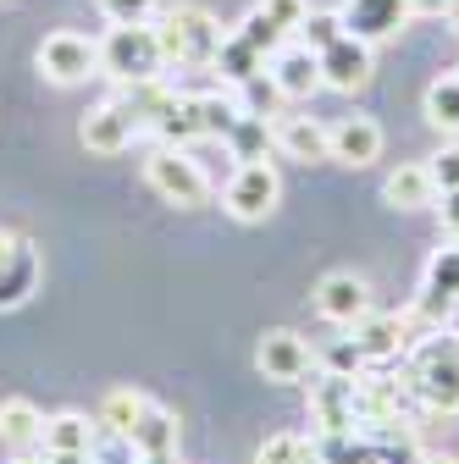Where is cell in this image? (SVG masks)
<instances>
[{
  "label": "cell",
  "mask_w": 459,
  "mask_h": 464,
  "mask_svg": "<svg viewBox=\"0 0 459 464\" xmlns=\"http://www.w3.org/2000/svg\"><path fill=\"white\" fill-rule=\"evenodd\" d=\"M239 116H244V105H239V94H233V89H205V94H200V122H205V139H227Z\"/></svg>",
  "instance_id": "obj_26"
},
{
  "label": "cell",
  "mask_w": 459,
  "mask_h": 464,
  "mask_svg": "<svg viewBox=\"0 0 459 464\" xmlns=\"http://www.w3.org/2000/svg\"><path fill=\"white\" fill-rule=\"evenodd\" d=\"M34 287H39V255L28 244H17V255L0 266V310H17Z\"/></svg>",
  "instance_id": "obj_23"
},
{
  "label": "cell",
  "mask_w": 459,
  "mask_h": 464,
  "mask_svg": "<svg viewBox=\"0 0 459 464\" xmlns=\"http://www.w3.org/2000/svg\"><path fill=\"white\" fill-rule=\"evenodd\" d=\"M410 464H454V459H448V453H415Z\"/></svg>",
  "instance_id": "obj_38"
},
{
  "label": "cell",
  "mask_w": 459,
  "mask_h": 464,
  "mask_svg": "<svg viewBox=\"0 0 459 464\" xmlns=\"http://www.w3.org/2000/svg\"><path fill=\"white\" fill-rule=\"evenodd\" d=\"M426 122L443 133H459V72H448L426 89Z\"/></svg>",
  "instance_id": "obj_28"
},
{
  "label": "cell",
  "mask_w": 459,
  "mask_h": 464,
  "mask_svg": "<svg viewBox=\"0 0 459 464\" xmlns=\"http://www.w3.org/2000/svg\"><path fill=\"white\" fill-rule=\"evenodd\" d=\"M78 139H83V150H94V155H122V150L139 139V116H133L122 100H105V105H94L83 122H78Z\"/></svg>",
  "instance_id": "obj_11"
},
{
  "label": "cell",
  "mask_w": 459,
  "mask_h": 464,
  "mask_svg": "<svg viewBox=\"0 0 459 464\" xmlns=\"http://www.w3.org/2000/svg\"><path fill=\"white\" fill-rule=\"evenodd\" d=\"M12 464H44V459H12Z\"/></svg>",
  "instance_id": "obj_40"
},
{
  "label": "cell",
  "mask_w": 459,
  "mask_h": 464,
  "mask_svg": "<svg viewBox=\"0 0 459 464\" xmlns=\"http://www.w3.org/2000/svg\"><path fill=\"white\" fill-rule=\"evenodd\" d=\"M282 199V178H277V166L260 155V160H239V171L227 178L221 188V205L233 221H266Z\"/></svg>",
  "instance_id": "obj_5"
},
{
  "label": "cell",
  "mask_w": 459,
  "mask_h": 464,
  "mask_svg": "<svg viewBox=\"0 0 459 464\" xmlns=\"http://www.w3.org/2000/svg\"><path fill=\"white\" fill-rule=\"evenodd\" d=\"M316 310L332 321V326H355L371 315V287L355 276V271H332L316 282Z\"/></svg>",
  "instance_id": "obj_12"
},
{
  "label": "cell",
  "mask_w": 459,
  "mask_h": 464,
  "mask_svg": "<svg viewBox=\"0 0 459 464\" xmlns=\"http://www.w3.org/2000/svg\"><path fill=\"white\" fill-rule=\"evenodd\" d=\"M166 67V50L155 23H111V34L100 39V72L117 83H150Z\"/></svg>",
  "instance_id": "obj_2"
},
{
  "label": "cell",
  "mask_w": 459,
  "mask_h": 464,
  "mask_svg": "<svg viewBox=\"0 0 459 464\" xmlns=\"http://www.w3.org/2000/svg\"><path fill=\"white\" fill-rule=\"evenodd\" d=\"M310 426H316V437H343V431L360 426V410H355V376L321 371V382L310 387Z\"/></svg>",
  "instance_id": "obj_9"
},
{
  "label": "cell",
  "mask_w": 459,
  "mask_h": 464,
  "mask_svg": "<svg viewBox=\"0 0 459 464\" xmlns=\"http://www.w3.org/2000/svg\"><path fill=\"white\" fill-rule=\"evenodd\" d=\"M155 34H161L166 62H178V67H210L216 50H221V39H227L221 23L205 6H171Z\"/></svg>",
  "instance_id": "obj_3"
},
{
  "label": "cell",
  "mask_w": 459,
  "mask_h": 464,
  "mask_svg": "<svg viewBox=\"0 0 459 464\" xmlns=\"http://www.w3.org/2000/svg\"><path fill=\"white\" fill-rule=\"evenodd\" d=\"M221 144H233V155H239V160H260V155H266V144H271V128H266V116L244 111L239 122H233V133H227Z\"/></svg>",
  "instance_id": "obj_29"
},
{
  "label": "cell",
  "mask_w": 459,
  "mask_h": 464,
  "mask_svg": "<svg viewBox=\"0 0 459 464\" xmlns=\"http://www.w3.org/2000/svg\"><path fill=\"white\" fill-rule=\"evenodd\" d=\"M355 332V348L366 354V365H382V360H398L410 343V315H366L349 326Z\"/></svg>",
  "instance_id": "obj_16"
},
{
  "label": "cell",
  "mask_w": 459,
  "mask_h": 464,
  "mask_svg": "<svg viewBox=\"0 0 459 464\" xmlns=\"http://www.w3.org/2000/svg\"><path fill=\"white\" fill-rule=\"evenodd\" d=\"M139 464H144V459H139Z\"/></svg>",
  "instance_id": "obj_41"
},
{
  "label": "cell",
  "mask_w": 459,
  "mask_h": 464,
  "mask_svg": "<svg viewBox=\"0 0 459 464\" xmlns=\"http://www.w3.org/2000/svg\"><path fill=\"white\" fill-rule=\"evenodd\" d=\"M255 464H321V448H316V437L282 431V437H266L255 448Z\"/></svg>",
  "instance_id": "obj_27"
},
{
  "label": "cell",
  "mask_w": 459,
  "mask_h": 464,
  "mask_svg": "<svg viewBox=\"0 0 459 464\" xmlns=\"http://www.w3.org/2000/svg\"><path fill=\"white\" fill-rule=\"evenodd\" d=\"M139 459H166V453H178V415L161 410V403H150V410L139 415V426L122 437Z\"/></svg>",
  "instance_id": "obj_19"
},
{
  "label": "cell",
  "mask_w": 459,
  "mask_h": 464,
  "mask_svg": "<svg viewBox=\"0 0 459 464\" xmlns=\"http://www.w3.org/2000/svg\"><path fill=\"white\" fill-rule=\"evenodd\" d=\"M382 155V128L371 116H343V122L327 128V160H343V166H371Z\"/></svg>",
  "instance_id": "obj_15"
},
{
  "label": "cell",
  "mask_w": 459,
  "mask_h": 464,
  "mask_svg": "<svg viewBox=\"0 0 459 464\" xmlns=\"http://www.w3.org/2000/svg\"><path fill=\"white\" fill-rule=\"evenodd\" d=\"M426 171H432V183H437V194H448V188H459V144H443L432 160H426Z\"/></svg>",
  "instance_id": "obj_33"
},
{
  "label": "cell",
  "mask_w": 459,
  "mask_h": 464,
  "mask_svg": "<svg viewBox=\"0 0 459 464\" xmlns=\"http://www.w3.org/2000/svg\"><path fill=\"white\" fill-rule=\"evenodd\" d=\"M337 23H343V34H355V39H366V44H382V39H393V34H405L410 0H343V6H337Z\"/></svg>",
  "instance_id": "obj_10"
},
{
  "label": "cell",
  "mask_w": 459,
  "mask_h": 464,
  "mask_svg": "<svg viewBox=\"0 0 459 464\" xmlns=\"http://www.w3.org/2000/svg\"><path fill=\"white\" fill-rule=\"evenodd\" d=\"M260 12H266L282 34H299V23L310 17V0H260Z\"/></svg>",
  "instance_id": "obj_30"
},
{
  "label": "cell",
  "mask_w": 459,
  "mask_h": 464,
  "mask_svg": "<svg viewBox=\"0 0 459 464\" xmlns=\"http://www.w3.org/2000/svg\"><path fill=\"white\" fill-rule=\"evenodd\" d=\"M382 199L393 210H426V205H437V183H432L426 166H398L393 178L382 183Z\"/></svg>",
  "instance_id": "obj_21"
},
{
  "label": "cell",
  "mask_w": 459,
  "mask_h": 464,
  "mask_svg": "<svg viewBox=\"0 0 459 464\" xmlns=\"http://www.w3.org/2000/svg\"><path fill=\"white\" fill-rule=\"evenodd\" d=\"M0 437H6L12 448H34L44 437V415L34 410L28 398H6V403H0Z\"/></svg>",
  "instance_id": "obj_24"
},
{
  "label": "cell",
  "mask_w": 459,
  "mask_h": 464,
  "mask_svg": "<svg viewBox=\"0 0 459 464\" xmlns=\"http://www.w3.org/2000/svg\"><path fill=\"white\" fill-rule=\"evenodd\" d=\"M150 128L161 133V144H194V139H205V122H200V94H166L161 100V111L150 116Z\"/></svg>",
  "instance_id": "obj_17"
},
{
  "label": "cell",
  "mask_w": 459,
  "mask_h": 464,
  "mask_svg": "<svg viewBox=\"0 0 459 464\" xmlns=\"http://www.w3.org/2000/svg\"><path fill=\"white\" fill-rule=\"evenodd\" d=\"M321 365L337 371V376H360V371H366V354L355 348V337H343V343H332L327 354H321Z\"/></svg>",
  "instance_id": "obj_32"
},
{
  "label": "cell",
  "mask_w": 459,
  "mask_h": 464,
  "mask_svg": "<svg viewBox=\"0 0 459 464\" xmlns=\"http://www.w3.org/2000/svg\"><path fill=\"white\" fill-rule=\"evenodd\" d=\"M432 415H459V332L432 326L410 348V382H405Z\"/></svg>",
  "instance_id": "obj_1"
},
{
  "label": "cell",
  "mask_w": 459,
  "mask_h": 464,
  "mask_svg": "<svg viewBox=\"0 0 459 464\" xmlns=\"http://www.w3.org/2000/svg\"><path fill=\"white\" fill-rule=\"evenodd\" d=\"M255 365H260L266 382H305L316 354H310V343L299 332H266L260 348H255Z\"/></svg>",
  "instance_id": "obj_14"
},
{
  "label": "cell",
  "mask_w": 459,
  "mask_h": 464,
  "mask_svg": "<svg viewBox=\"0 0 459 464\" xmlns=\"http://www.w3.org/2000/svg\"><path fill=\"white\" fill-rule=\"evenodd\" d=\"M266 78L277 83L282 100H310L321 89V55L310 44H282L271 62H266Z\"/></svg>",
  "instance_id": "obj_13"
},
{
  "label": "cell",
  "mask_w": 459,
  "mask_h": 464,
  "mask_svg": "<svg viewBox=\"0 0 459 464\" xmlns=\"http://www.w3.org/2000/svg\"><path fill=\"white\" fill-rule=\"evenodd\" d=\"M17 244H23V238H12V232H0V266H6V260L17 255Z\"/></svg>",
  "instance_id": "obj_37"
},
{
  "label": "cell",
  "mask_w": 459,
  "mask_h": 464,
  "mask_svg": "<svg viewBox=\"0 0 459 464\" xmlns=\"http://www.w3.org/2000/svg\"><path fill=\"white\" fill-rule=\"evenodd\" d=\"M316 55H321V89H337V94H360V89L371 83V72H376L371 44L355 39V34H337V39L321 44Z\"/></svg>",
  "instance_id": "obj_8"
},
{
  "label": "cell",
  "mask_w": 459,
  "mask_h": 464,
  "mask_svg": "<svg viewBox=\"0 0 459 464\" xmlns=\"http://www.w3.org/2000/svg\"><path fill=\"white\" fill-rule=\"evenodd\" d=\"M355 410L360 420H376V426L405 420V387L382 382V376H355Z\"/></svg>",
  "instance_id": "obj_20"
},
{
  "label": "cell",
  "mask_w": 459,
  "mask_h": 464,
  "mask_svg": "<svg viewBox=\"0 0 459 464\" xmlns=\"http://www.w3.org/2000/svg\"><path fill=\"white\" fill-rule=\"evenodd\" d=\"M437 199H443V205H437V210H443V232H448V238H459V188H448V194H437Z\"/></svg>",
  "instance_id": "obj_35"
},
{
  "label": "cell",
  "mask_w": 459,
  "mask_h": 464,
  "mask_svg": "<svg viewBox=\"0 0 459 464\" xmlns=\"http://www.w3.org/2000/svg\"><path fill=\"white\" fill-rule=\"evenodd\" d=\"M150 410V398L144 392H133V387H117V392H105V403H100V426L111 431V437H128L133 426H139V415Z\"/></svg>",
  "instance_id": "obj_25"
},
{
  "label": "cell",
  "mask_w": 459,
  "mask_h": 464,
  "mask_svg": "<svg viewBox=\"0 0 459 464\" xmlns=\"http://www.w3.org/2000/svg\"><path fill=\"white\" fill-rule=\"evenodd\" d=\"M144 183H150L166 205H183V210L205 205V194H210V183H205L200 160H194L183 144H161V150L144 160Z\"/></svg>",
  "instance_id": "obj_4"
},
{
  "label": "cell",
  "mask_w": 459,
  "mask_h": 464,
  "mask_svg": "<svg viewBox=\"0 0 459 464\" xmlns=\"http://www.w3.org/2000/svg\"><path fill=\"white\" fill-rule=\"evenodd\" d=\"M39 442H44V453H94V442H100V420L89 426V420L73 415V410H67V415H50Z\"/></svg>",
  "instance_id": "obj_22"
},
{
  "label": "cell",
  "mask_w": 459,
  "mask_h": 464,
  "mask_svg": "<svg viewBox=\"0 0 459 464\" xmlns=\"http://www.w3.org/2000/svg\"><path fill=\"white\" fill-rule=\"evenodd\" d=\"M454 0H410V17H448Z\"/></svg>",
  "instance_id": "obj_36"
},
{
  "label": "cell",
  "mask_w": 459,
  "mask_h": 464,
  "mask_svg": "<svg viewBox=\"0 0 459 464\" xmlns=\"http://www.w3.org/2000/svg\"><path fill=\"white\" fill-rule=\"evenodd\" d=\"M105 23H150L155 17V0H94Z\"/></svg>",
  "instance_id": "obj_31"
},
{
  "label": "cell",
  "mask_w": 459,
  "mask_h": 464,
  "mask_svg": "<svg viewBox=\"0 0 459 464\" xmlns=\"http://www.w3.org/2000/svg\"><path fill=\"white\" fill-rule=\"evenodd\" d=\"M34 67H39V78L62 83V89L89 83V78L100 72V44L83 39V34H73V28H62V34H50V39L34 50Z\"/></svg>",
  "instance_id": "obj_6"
},
{
  "label": "cell",
  "mask_w": 459,
  "mask_h": 464,
  "mask_svg": "<svg viewBox=\"0 0 459 464\" xmlns=\"http://www.w3.org/2000/svg\"><path fill=\"white\" fill-rule=\"evenodd\" d=\"M271 144L288 160H327V122H316V116H277Z\"/></svg>",
  "instance_id": "obj_18"
},
{
  "label": "cell",
  "mask_w": 459,
  "mask_h": 464,
  "mask_svg": "<svg viewBox=\"0 0 459 464\" xmlns=\"http://www.w3.org/2000/svg\"><path fill=\"white\" fill-rule=\"evenodd\" d=\"M448 28L459 34V0H454V6H448Z\"/></svg>",
  "instance_id": "obj_39"
},
{
  "label": "cell",
  "mask_w": 459,
  "mask_h": 464,
  "mask_svg": "<svg viewBox=\"0 0 459 464\" xmlns=\"http://www.w3.org/2000/svg\"><path fill=\"white\" fill-rule=\"evenodd\" d=\"M299 34H305L310 50H321V44H332V39L343 34V23H337V12H310V17L299 23Z\"/></svg>",
  "instance_id": "obj_34"
},
{
  "label": "cell",
  "mask_w": 459,
  "mask_h": 464,
  "mask_svg": "<svg viewBox=\"0 0 459 464\" xmlns=\"http://www.w3.org/2000/svg\"><path fill=\"white\" fill-rule=\"evenodd\" d=\"M454 310H459V238H448L426 260V282H421V299H415V315L426 326H448Z\"/></svg>",
  "instance_id": "obj_7"
}]
</instances>
